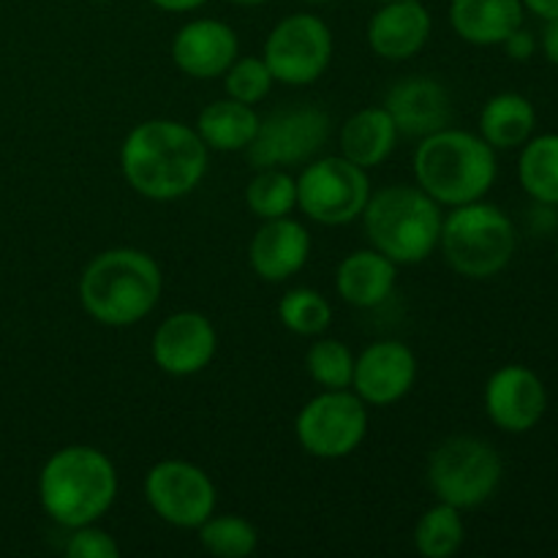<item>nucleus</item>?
<instances>
[{"label": "nucleus", "instance_id": "obj_1", "mask_svg": "<svg viewBox=\"0 0 558 558\" xmlns=\"http://www.w3.org/2000/svg\"><path fill=\"white\" fill-rule=\"evenodd\" d=\"M120 169L136 194L172 202L191 194L207 172V145L191 125L147 120L120 147Z\"/></svg>", "mask_w": 558, "mask_h": 558}, {"label": "nucleus", "instance_id": "obj_2", "mask_svg": "<svg viewBox=\"0 0 558 558\" xmlns=\"http://www.w3.org/2000/svg\"><path fill=\"white\" fill-rule=\"evenodd\" d=\"M163 276L140 248H109L80 278L82 308L107 327H131L145 319L161 298Z\"/></svg>", "mask_w": 558, "mask_h": 558}, {"label": "nucleus", "instance_id": "obj_3", "mask_svg": "<svg viewBox=\"0 0 558 558\" xmlns=\"http://www.w3.org/2000/svg\"><path fill=\"white\" fill-rule=\"evenodd\" d=\"M118 496V472L101 450L71 445L54 452L38 474V501L54 523L87 526L107 515Z\"/></svg>", "mask_w": 558, "mask_h": 558}, {"label": "nucleus", "instance_id": "obj_4", "mask_svg": "<svg viewBox=\"0 0 558 558\" xmlns=\"http://www.w3.org/2000/svg\"><path fill=\"white\" fill-rule=\"evenodd\" d=\"M414 174L425 194L447 207L480 202L496 180V150L461 129L423 136L414 153Z\"/></svg>", "mask_w": 558, "mask_h": 558}, {"label": "nucleus", "instance_id": "obj_5", "mask_svg": "<svg viewBox=\"0 0 558 558\" xmlns=\"http://www.w3.org/2000/svg\"><path fill=\"white\" fill-rule=\"evenodd\" d=\"M371 245L396 265H417L439 245L441 210L423 189L390 185L371 194L363 210Z\"/></svg>", "mask_w": 558, "mask_h": 558}, {"label": "nucleus", "instance_id": "obj_6", "mask_svg": "<svg viewBox=\"0 0 558 558\" xmlns=\"http://www.w3.org/2000/svg\"><path fill=\"white\" fill-rule=\"evenodd\" d=\"M439 245L445 259L458 276L466 278H494L505 270L515 256L518 232L510 216L496 205L469 202L452 207L447 218H441Z\"/></svg>", "mask_w": 558, "mask_h": 558}, {"label": "nucleus", "instance_id": "obj_7", "mask_svg": "<svg viewBox=\"0 0 558 558\" xmlns=\"http://www.w3.org/2000/svg\"><path fill=\"white\" fill-rule=\"evenodd\" d=\"M501 472V456L477 436L445 439L428 461V483L436 499L456 510L485 505L499 488Z\"/></svg>", "mask_w": 558, "mask_h": 558}, {"label": "nucleus", "instance_id": "obj_8", "mask_svg": "<svg viewBox=\"0 0 558 558\" xmlns=\"http://www.w3.org/2000/svg\"><path fill=\"white\" fill-rule=\"evenodd\" d=\"M371 199V180L363 167L343 156L311 161L298 178V205L311 221L341 227L363 216Z\"/></svg>", "mask_w": 558, "mask_h": 558}, {"label": "nucleus", "instance_id": "obj_9", "mask_svg": "<svg viewBox=\"0 0 558 558\" xmlns=\"http://www.w3.org/2000/svg\"><path fill=\"white\" fill-rule=\"evenodd\" d=\"M298 441L322 461L352 456L368 430V409L357 392L325 390L311 398L298 414Z\"/></svg>", "mask_w": 558, "mask_h": 558}, {"label": "nucleus", "instance_id": "obj_10", "mask_svg": "<svg viewBox=\"0 0 558 558\" xmlns=\"http://www.w3.org/2000/svg\"><path fill=\"white\" fill-rule=\"evenodd\" d=\"M265 63L283 85H311L332 60V33L319 16L289 14L265 41Z\"/></svg>", "mask_w": 558, "mask_h": 558}, {"label": "nucleus", "instance_id": "obj_11", "mask_svg": "<svg viewBox=\"0 0 558 558\" xmlns=\"http://www.w3.org/2000/svg\"><path fill=\"white\" fill-rule=\"evenodd\" d=\"M330 136V114L316 107H287L259 123L245 147L254 167H292L314 158Z\"/></svg>", "mask_w": 558, "mask_h": 558}, {"label": "nucleus", "instance_id": "obj_12", "mask_svg": "<svg viewBox=\"0 0 558 558\" xmlns=\"http://www.w3.org/2000/svg\"><path fill=\"white\" fill-rule=\"evenodd\" d=\"M147 505L169 526L199 529L216 510V485L189 461H161L145 477Z\"/></svg>", "mask_w": 558, "mask_h": 558}, {"label": "nucleus", "instance_id": "obj_13", "mask_svg": "<svg viewBox=\"0 0 558 558\" xmlns=\"http://www.w3.org/2000/svg\"><path fill=\"white\" fill-rule=\"evenodd\" d=\"M218 336L213 322L199 311H180L153 332V360L169 376H191L213 363Z\"/></svg>", "mask_w": 558, "mask_h": 558}, {"label": "nucleus", "instance_id": "obj_14", "mask_svg": "<svg viewBox=\"0 0 558 558\" xmlns=\"http://www.w3.org/2000/svg\"><path fill=\"white\" fill-rule=\"evenodd\" d=\"M548 409L543 379L526 365H505L485 385V412L496 428L507 434H526Z\"/></svg>", "mask_w": 558, "mask_h": 558}, {"label": "nucleus", "instance_id": "obj_15", "mask_svg": "<svg viewBox=\"0 0 558 558\" xmlns=\"http://www.w3.org/2000/svg\"><path fill=\"white\" fill-rule=\"evenodd\" d=\"M417 379V357L401 341H376L354 360L352 387L371 407H392Z\"/></svg>", "mask_w": 558, "mask_h": 558}, {"label": "nucleus", "instance_id": "obj_16", "mask_svg": "<svg viewBox=\"0 0 558 558\" xmlns=\"http://www.w3.org/2000/svg\"><path fill=\"white\" fill-rule=\"evenodd\" d=\"M238 33L221 20H191L172 41V60L194 80H216L238 60Z\"/></svg>", "mask_w": 558, "mask_h": 558}, {"label": "nucleus", "instance_id": "obj_17", "mask_svg": "<svg viewBox=\"0 0 558 558\" xmlns=\"http://www.w3.org/2000/svg\"><path fill=\"white\" fill-rule=\"evenodd\" d=\"M385 109L390 112L398 134L407 136L434 134L447 129L452 118L450 93L430 76H409L396 82L387 93Z\"/></svg>", "mask_w": 558, "mask_h": 558}, {"label": "nucleus", "instance_id": "obj_18", "mask_svg": "<svg viewBox=\"0 0 558 558\" xmlns=\"http://www.w3.org/2000/svg\"><path fill=\"white\" fill-rule=\"evenodd\" d=\"M311 256V234L289 216L270 218L259 227L248 245L251 270L262 281H287L305 267Z\"/></svg>", "mask_w": 558, "mask_h": 558}, {"label": "nucleus", "instance_id": "obj_19", "mask_svg": "<svg viewBox=\"0 0 558 558\" xmlns=\"http://www.w3.org/2000/svg\"><path fill=\"white\" fill-rule=\"evenodd\" d=\"M430 14L420 0H392L368 22V44L387 60H407L428 44Z\"/></svg>", "mask_w": 558, "mask_h": 558}, {"label": "nucleus", "instance_id": "obj_20", "mask_svg": "<svg viewBox=\"0 0 558 558\" xmlns=\"http://www.w3.org/2000/svg\"><path fill=\"white\" fill-rule=\"evenodd\" d=\"M396 262L379 251H354L338 265L336 289L354 308H376L396 289Z\"/></svg>", "mask_w": 558, "mask_h": 558}, {"label": "nucleus", "instance_id": "obj_21", "mask_svg": "<svg viewBox=\"0 0 558 558\" xmlns=\"http://www.w3.org/2000/svg\"><path fill=\"white\" fill-rule=\"evenodd\" d=\"M452 31L469 44L494 47L523 25L521 0H452Z\"/></svg>", "mask_w": 558, "mask_h": 558}, {"label": "nucleus", "instance_id": "obj_22", "mask_svg": "<svg viewBox=\"0 0 558 558\" xmlns=\"http://www.w3.org/2000/svg\"><path fill=\"white\" fill-rule=\"evenodd\" d=\"M398 129L385 107H368L354 112L343 123L341 156L357 167H379L396 150Z\"/></svg>", "mask_w": 558, "mask_h": 558}, {"label": "nucleus", "instance_id": "obj_23", "mask_svg": "<svg viewBox=\"0 0 558 558\" xmlns=\"http://www.w3.org/2000/svg\"><path fill=\"white\" fill-rule=\"evenodd\" d=\"M262 118L251 104L223 98V101L207 104L196 120V134L207 145V150L234 153L245 150L259 131Z\"/></svg>", "mask_w": 558, "mask_h": 558}, {"label": "nucleus", "instance_id": "obj_24", "mask_svg": "<svg viewBox=\"0 0 558 558\" xmlns=\"http://www.w3.org/2000/svg\"><path fill=\"white\" fill-rule=\"evenodd\" d=\"M537 112L521 93H499L480 114V134L494 150H512L532 140Z\"/></svg>", "mask_w": 558, "mask_h": 558}, {"label": "nucleus", "instance_id": "obj_25", "mask_svg": "<svg viewBox=\"0 0 558 558\" xmlns=\"http://www.w3.org/2000/svg\"><path fill=\"white\" fill-rule=\"evenodd\" d=\"M518 178L534 202L558 205V134L534 136L523 145Z\"/></svg>", "mask_w": 558, "mask_h": 558}, {"label": "nucleus", "instance_id": "obj_26", "mask_svg": "<svg viewBox=\"0 0 558 558\" xmlns=\"http://www.w3.org/2000/svg\"><path fill=\"white\" fill-rule=\"evenodd\" d=\"M463 539H466V526H463L461 510L445 505V501L423 512L417 529H414V548L425 558L456 556Z\"/></svg>", "mask_w": 558, "mask_h": 558}, {"label": "nucleus", "instance_id": "obj_27", "mask_svg": "<svg viewBox=\"0 0 558 558\" xmlns=\"http://www.w3.org/2000/svg\"><path fill=\"white\" fill-rule=\"evenodd\" d=\"M245 205L256 218H283L298 207V180L278 167L259 169L245 189Z\"/></svg>", "mask_w": 558, "mask_h": 558}, {"label": "nucleus", "instance_id": "obj_28", "mask_svg": "<svg viewBox=\"0 0 558 558\" xmlns=\"http://www.w3.org/2000/svg\"><path fill=\"white\" fill-rule=\"evenodd\" d=\"M199 543L213 556L245 558L259 545V534H256L254 523L240 515H210L199 526Z\"/></svg>", "mask_w": 558, "mask_h": 558}, {"label": "nucleus", "instance_id": "obj_29", "mask_svg": "<svg viewBox=\"0 0 558 558\" xmlns=\"http://www.w3.org/2000/svg\"><path fill=\"white\" fill-rule=\"evenodd\" d=\"M278 319L294 336H322L330 327L332 308L316 289H292L278 303Z\"/></svg>", "mask_w": 558, "mask_h": 558}, {"label": "nucleus", "instance_id": "obj_30", "mask_svg": "<svg viewBox=\"0 0 558 558\" xmlns=\"http://www.w3.org/2000/svg\"><path fill=\"white\" fill-rule=\"evenodd\" d=\"M305 368H308L311 379L322 390H347V387H352L354 357L341 341H332V338L316 341L305 354Z\"/></svg>", "mask_w": 558, "mask_h": 558}, {"label": "nucleus", "instance_id": "obj_31", "mask_svg": "<svg viewBox=\"0 0 558 558\" xmlns=\"http://www.w3.org/2000/svg\"><path fill=\"white\" fill-rule=\"evenodd\" d=\"M272 82L276 80H272V71L267 69L265 58H240L223 74L227 96L234 101L251 104V107L270 93Z\"/></svg>", "mask_w": 558, "mask_h": 558}, {"label": "nucleus", "instance_id": "obj_32", "mask_svg": "<svg viewBox=\"0 0 558 558\" xmlns=\"http://www.w3.org/2000/svg\"><path fill=\"white\" fill-rule=\"evenodd\" d=\"M65 556L69 558H118L120 545L104 529H96V523L71 529V537L65 543Z\"/></svg>", "mask_w": 558, "mask_h": 558}, {"label": "nucleus", "instance_id": "obj_33", "mask_svg": "<svg viewBox=\"0 0 558 558\" xmlns=\"http://www.w3.org/2000/svg\"><path fill=\"white\" fill-rule=\"evenodd\" d=\"M501 44H505L507 54H510L512 60H518V63H526V60L534 54V49H537V41H534L532 33L523 31V25L518 27L515 33H510Z\"/></svg>", "mask_w": 558, "mask_h": 558}, {"label": "nucleus", "instance_id": "obj_34", "mask_svg": "<svg viewBox=\"0 0 558 558\" xmlns=\"http://www.w3.org/2000/svg\"><path fill=\"white\" fill-rule=\"evenodd\" d=\"M543 52L550 63L558 65V20H548L543 31Z\"/></svg>", "mask_w": 558, "mask_h": 558}, {"label": "nucleus", "instance_id": "obj_35", "mask_svg": "<svg viewBox=\"0 0 558 558\" xmlns=\"http://www.w3.org/2000/svg\"><path fill=\"white\" fill-rule=\"evenodd\" d=\"M523 9H529L532 14H537L539 20H558V0H521Z\"/></svg>", "mask_w": 558, "mask_h": 558}, {"label": "nucleus", "instance_id": "obj_36", "mask_svg": "<svg viewBox=\"0 0 558 558\" xmlns=\"http://www.w3.org/2000/svg\"><path fill=\"white\" fill-rule=\"evenodd\" d=\"M156 9L161 11H172V14H183V11H194V9H202V5L207 3V0H150Z\"/></svg>", "mask_w": 558, "mask_h": 558}, {"label": "nucleus", "instance_id": "obj_37", "mask_svg": "<svg viewBox=\"0 0 558 558\" xmlns=\"http://www.w3.org/2000/svg\"><path fill=\"white\" fill-rule=\"evenodd\" d=\"M232 3H238V5H262V3H267V0H232Z\"/></svg>", "mask_w": 558, "mask_h": 558}, {"label": "nucleus", "instance_id": "obj_38", "mask_svg": "<svg viewBox=\"0 0 558 558\" xmlns=\"http://www.w3.org/2000/svg\"><path fill=\"white\" fill-rule=\"evenodd\" d=\"M305 3H314V5H322V3H330V0H305Z\"/></svg>", "mask_w": 558, "mask_h": 558}, {"label": "nucleus", "instance_id": "obj_39", "mask_svg": "<svg viewBox=\"0 0 558 558\" xmlns=\"http://www.w3.org/2000/svg\"><path fill=\"white\" fill-rule=\"evenodd\" d=\"M379 3H392V0H379Z\"/></svg>", "mask_w": 558, "mask_h": 558}, {"label": "nucleus", "instance_id": "obj_40", "mask_svg": "<svg viewBox=\"0 0 558 558\" xmlns=\"http://www.w3.org/2000/svg\"><path fill=\"white\" fill-rule=\"evenodd\" d=\"M96 3H107V0H96Z\"/></svg>", "mask_w": 558, "mask_h": 558}, {"label": "nucleus", "instance_id": "obj_41", "mask_svg": "<svg viewBox=\"0 0 558 558\" xmlns=\"http://www.w3.org/2000/svg\"><path fill=\"white\" fill-rule=\"evenodd\" d=\"M556 254H558V248H556Z\"/></svg>", "mask_w": 558, "mask_h": 558}]
</instances>
